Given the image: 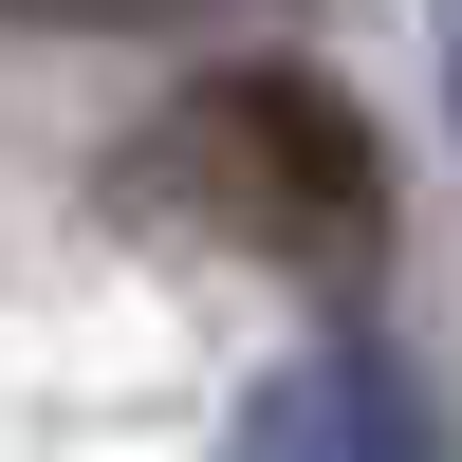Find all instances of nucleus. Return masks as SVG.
Masks as SVG:
<instances>
[{
    "mask_svg": "<svg viewBox=\"0 0 462 462\" xmlns=\"http://www.w3.org/2000/svg\"><path fill=\"white\" fill-rule=\"evenodd\" d=\"M148 204H185L204 241H259V259H370L389 167H370L352 93H315V74H204L148 130Z\"/></svg>",
    "mask_w": 462,
    "mask_h": 462,
    "instance_id": "nucleus-1",
    "label": "nucleus"
},
{
    "mask_svg": "<svg viewBox=\"0 0 462 462\" xmlns=\"http://www.w3.org/2000/svg\"><path fill=\"white\" fill-rule=\"evenodd\" d=\"M259 462H444V426L407 407V370H370V352H315L278 407H259Z\"/></svg>",
    "mask_w": 462,
    "mask_h": 462,
    "instance_id": "nucleus-2",
    "label": "nucleus"
},
{
    "mask_svg": "<svg viewBox=\"0 0 462 462\" xmlns=\"http://www.w3.org/2000/svg\"><path fill=\"white\" fill-rule=\"evenodd\" d=\"M0 19H56V37H130V19H204V0H0Z\"/></svg>",
    "mask_w": 462,
    "mask_h": 462,
    "instance_id": "nucleus-3",
    "label": "nucleus"
},
{
    "mask_svg": "<svg viewBox=\"0 0 462 462\" xmlns=\"http://www.w3.org/2000/svg\"><path fill=\"white\" fill-rule=\"evenodd\" d=\"M444 93H462V0H444Z\"/></svg>",
    "mask_w": 462,
    "mask_h": 462,
    "instance_id": "nucleus-4",
    "label": "nucleus"
}]
</instances>
